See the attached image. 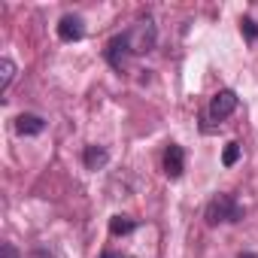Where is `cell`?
Wrapping results in <instances>:
<instances>
[{"label":"cell","instance_id":"6da1fadb","mask_svg":"<svg viewBox=\"0 0 258 258\" xmlns=\"http://www.w3.org/2000/svg\"><path fill=\"white\" fill-rule=\"evenodd\" d=\"M243 207L234 201V195H216L207 204V225H222V222H240L243 219Z\"/></svg>","mask_w":258,"mask_h":258},{"label":"cell","instance_id":"7a4b0ae2","mask_svg":"<svg viewBox=\"0 0 258 258\" xmlns=\"http://www.w3.org/2000/svg\"><path fill=\"white\" fill-rule=\"evenodd\" d=\"M127 34V43H131V52L134 55H146L155 49L158 43V31H155V22L152 19H140L131 25V31H124Z\"/></svg>","mask_w":258,"mask_h":258},{"label":"cell","instance_id":"3957f363","mask_svg":"<svg viewBox=\"0 0 258 258\" xmlns=\"http://www.w3.org/2000/svg\"><path fill=\"white\" fill-rule=\"evenodd\" d=\"M131 55H134V52H131V43H127V34H118V37H112V40L106 43V61H109V67L118 70V73L127 70Z\"/></svg>","mask_w":258,"mask_h":258},{"label":"cell","instance_id":"277c9868","mask_svg":"<svg viewBox=\"0 0 258 258\" xmlns=\"http://www.w3.org/2000/svg\"><path fill=\"white\" fill-rule=\"evenodd\" d=\"M234 109H237V94H234L231 88H222V91L213 94V100H210V118H213V121L228 118Z\"/></svg>","mask_w":258,"mask_h":258},{"label":"cell","instance_id":"5b68a950","mask_svg":"<svg viewBox=\"0 0 258 258\" xmlns=\"http://www.w3.org/2000/svg\"><path fill=\"white\" fill-rule=\"evenodd\" d=\"M58 37H61L64 43L82 40V37H85V22H82V16H64V19L58 22Z\"/></svg>","mask_w":258,"mask_h":258},{"label":"cell","instance_id":"8992f818","mask_svg":"<svg viewBox=\"0 0 258 258\" xmlns=\"http://www.w3.org/2000/svg\"><path fill=\"white\" fill-rule=\"evenodd\" d=\"M182 170H185V152H182V146L170 143V146L164 149V173H167L170 179H179Z\"/></svg>","mask_w":258,"mask_h":258},{"label":"cell","instance_id":"52a82bcc","mask_svg":"<svg viewBox=\"0 0 258 258\" xmlns=\"http://www.w3.org/2000/svg\"><path fill=\"white\" fill-rule=\"evenodd\" d=\"M16 131H19L22 137H37V134H43V131H46V121H43V115L22 112V115L16 118Z\"/></svg>","mask_w":258,"mask_h":258},{"label":"cell","instance_id":"ba28073f","mask_svg":"<svg viewBox=\"0 0 258 258\" xmlns=\"http://www.w3.org/2000/svg\"><path fill=\"white\" fill-rule=\"evenodd\" d=\"M106 161H109V152H106L103 146H88V149L82 152V164H85L88 170H100Z\"/></svg>","mask_w":258,"mask_h":258},{"label":"cell","instance_id":"9c48e42d","mask_svg":"<svg viewBox=\"0 0 258 258\" xmlns=\"http://www.w3.org/2000/svg\"><path fill=\"white\" fill-rule=\"evenodd\" d=\"M134 228H137V222L127 219V216H112L109 219V234L112 237H124V234H131Z\"/></svg>","mask_w":258,"mask_h":258},{"label":"cell","instance_id":"30bf717a","mask_svg":"<svg viewBox=\"0 0 258 258\" xmlns=\"http://www.w3.org/2000/svg\"><path fill=\"white\" fill-rule=\"evenodd\" d=\"M13 79H16V64L10 58H4V61H0V88L7 91L13 85Z\"/></svg>","mask_w":258,"mask_h":258},{"label":"cell","instance_id":"8fae6325","mask_svg":"<svg viewBox=\"0 0 258 258\" xmlns=\"http://www.w3.org/2000/svg\"><path fill=\"white\" fill-rule=\"evenodd\" d=\"M237 161H240V143H228L225 152H222V164L225 167H234Z\"/></svg>","mask_w":258,"mask_h":258},{"label":"cell","instance_id":"7c38bea8","mask_svg":"<svg viewBox=\"0 0 258 258\" xmlns=\"http://www.w3.org/2000/svg\"><path fill=\"white\" fill-rule=\"evenodd\" d=\"M240 31H243L246 40H258V22L255 19H243L240 22Z\"/></svg>","mask_w":258,"mask_h":258},{"label":"cell","instance_id":"4fadbf2b","mask_svg":"<svg viewBox=\"0 0 258 258\" xmlns=\"http://www.w3.org/2000/svg\"><path fill=\"white\" fill-rule=\"evenodd\" d=\"M0 258H19L16 246H13V243H4V246H0Z\"/></svg>","mask_w":258,"mask_h":258},{"label":"cell","instance_id":"5bb4252c","mask_svg":"<svg viewBox=\"0 0 258 258\" xmlns=\"http://www.w3.org/2000/svg\"><path fill=\"white\" fill-rule=\"evenodd\" d=\"M240 258H255V255H240Z\"/></svg>","mask_w":258,"mask_h":258}]
</instances>
